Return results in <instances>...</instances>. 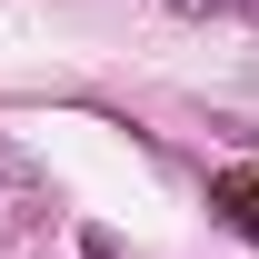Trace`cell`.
Instances as JSON below:
<instances>
[{
  "instance_id": "cell-1",
  "label": "cell",
  "mask_w": 259,
  "mask_h": 259,
  "mask_svg": "<svg viewBox=\"0 0 259 259\" xmlns=\"http://www.w3.org/2000/svg\"><path fill=\"white\" fill-rule=\"evenodd\" d=\"M0 199H40V169H30L20 140H0Z\"/></svg>"
},
{
  "instance_id": "cell-2",
  "label": "cell",
  "mask_w": 259,
  "mask_h": 259,
  "mask_svg": "<svg viewBox=\"0 0 259 259\" xmlns=\"http://www.w3.org/2000/svg\"><path fill=\"white\" fill-rule=\"evenodd\" d=\"M209 199H220V209H229V229H249V239H259V190H249V180H220V190H209Z\"/></svg>"
},
{
  "instance_id": "cell-3",
  "label": "cell",
  "mask_w": 259,
  "mask_h": 259,
  "mask_svg": "<svg viewBox=\"0 0 259 259\" xmlns=\"http://www.w3.org/2000/svg\"><path fill=\"white\" fill-rule=\"evenodd\" d=\"M180 20H229V10H259V0H169Z\"/></svg>"
}]
</instances>
